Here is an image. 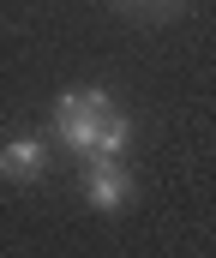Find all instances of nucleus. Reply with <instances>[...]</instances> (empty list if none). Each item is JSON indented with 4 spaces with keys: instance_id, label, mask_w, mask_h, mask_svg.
<instances>
[{
    "instance_id": "obj_2",
    "label": "nucleus",
    "mask_w": 216,
    "mask_h": 258,
    "mask_svg": "<svg viewBox=\"0 0 216 258\" xmlns=\"http://www.w3.org/2000/svg\"><path fill=\"white\" fill-rule=\"evenodd\" d=\"M84 198H90V210H120V204L132 198V174H126L120 162H90Z\"/></svg>"
},
{
    "instance_id": "obj_1",
    "label": "nucleus",
    "mask_w": 216,
    "mask_h": 258,
    "mask_svg": "<svg viewBox=\"0 0 216 258\" xmlns=\"http://www.w3.org/2000/svg\"><path fill=\"white\" fill-rule=\"evenodd\" d=\"M108 114H114L108 90H66V96L54 102V132H60V144H66L72 156L90 162V150H96V138H102V120H108Z\"/></svg>"
},
{
    "instance_id": "obj_4",
    "label": "nucleus",
    "mask_w": 216,
    "mask_h": 258,
    "mask_svg": "<svg viewBox=\"0 0 216 258\" xmlns=\"http://www.w3.org/2000/svg\"><path fill=\"white\" fill-rule=\"evenodd\" d=\"M126 138H132V120H126V114H108V120H102V138H96V150H90V162H120Z\"/></svg>"
},
{
    "instance_id": "obj_3",
    "label": "nucleus",
    "mask_w": 216,
    "mask_h": 258,
    "mask_svg": "<svg viewBox=\"0 0 216 258\" xmlns=\"http://www.w3.org/2000/svg\"><path fill=\"white\" fill-rule=\"evenodd\" d=\"M0 180H18V186L42 180V144L36 138H6L0 144Z\"/></svg>"
}]
</instances>
